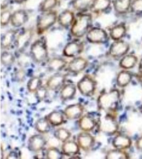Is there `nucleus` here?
Listing matches in <instances>:
<instances>
[{"label":"nucleus","mask_w":142,"mask_h":159,"mask_svg":"<svg viewBox=\"0 0 142 159\" xmlns=\"http://www.w3.org/2000/svg\"><path fill=\"white\" fill-rule=\"evenodd\" d=\"M68 61L64 58L54 57L49 61L47 67L51 71L59 72L64 70L68 65Z\"/></svg>","instance_id":"29"},{"label":"nucleus","mask_w":142,"mask_h":159,"mask_svg":"<svg viewBox=\"0 0 142 159\" xmlns=\"http://www.w3.org/2000/svg\"><path fill=\"white\" fill-rule=\"evenodd\" d=\"M139 72L140 74L142 75V58L140 60L139 65Z\"/></svg>","instance_id":"45"},{"label":"nucleus","mask_w":142,"mask_h":159,"mask_svg":"<svg viewBox=\"0 0 142 159\" xmlns=\"http://www.w3.org/2000/svg\"><path fill=\"white\" fill-rule=\"evenodd\" d=\"M62 1H67V0H62Z\"/></svg>","instance_id":"48"},{"label":"nucleus","mask_w":142,"mask_h":159,"mask_svg":"<svg viewBox=\"0 0 142 159\" xmlns=\"http://www.w3.org/2000/svg\"><path fill=\"white\" fill-rule=\"evenodd\" d=\"M64 154L56 147H50L46 150L45 157L47 159H61L63 158Z\"/></svg>","instance_id":"37"},{"label":"nucleus","mask_w":142,"mask_h":159,"mask_svg":"<svg viewBox=\"0 0 142 159\" xmlns=\"http://www.w3.org/2000/svg\"><path fill=\"white\" fill-rule=\"evenodd\" d=\"M130 11L137 15L142 14V0H132Z\"/></svg>","instance_id":"39"},{"label":"nucleus","mask_w":142,"mask_h":159,"mask_svg":"<svg viewBox=\"0 0 142 159\" xmlns=\"http://www.w3.org/2000/svg\"><path fill=\"white\" fill-rule=\"evenodd\" d=\"M57 4L58 0H43L39 6V11L42 13L52 11Z\"/></svg>","instance_id":"35"},{"label":"nucleus","mask_w":142,"mask_h":159,"mask_svg":"<svg viewBox=\"0 0 142 159\" xmlns=\"http://www.w3.org/2000/svg\"><path fill=\"white\" fill-rule=\"evenodd\" d=\"M130 158V155L125 150L115 148L108 151L105 156L106 159H128Z\"/></svg>","instance_id":"32"},{"label":"nucleus","mask_w":142,"mask_h":159,"mask_svg":"<svg viewBox=\"0 0 142 159\" xmlns=\"http://www.w3.org/2000/svg\"><path fill=\"white\" fill-rule=\"evenodd\" d=\"M77 88L83 96L92 97L97 90V82L91 75L86 74L78 82Z\"/></svg>","instance_id":"6"},{"label":"nucleus","mask_w":142,"mask_h":159,"mask_svg":"<svg viewBox=\"0 0 142 159\" xmlns=\"http://www.w3.org/2000/svg\"><path fill=\"white\" fill-rule=\"evenodd\" d=\"M94 1V0H73L71 6L76 11L83 13L90 10Z\"/></svg>","instance_id":"30"},{"label":"nucleus","mask_w":142,"mask_h":159,"mask_svg":"<svg viewBox=\"0 0 142 159\" xmlns=\"http://www.w3.org/2000/svg\"><path fill=\"white\" fill-rule=\"evenodd\" d=\"M127 31V27L125 23L117 24L110 30V37L113 41L122 39L126 36Z\"/></svg>","instance_id":"23"},{"label":"nucleus","mask_w":142,"mask_h":159,"mask_svg":"<svg viewBox=\"0 0 142 159\" xmlns=\"http://www.w3.org/2000/svg\"><path fill=\"white\" fill-rule=\"evenodd\" d=\"M77 142L82 150L88 151L94 146L95 139L89 132L83 131L77 136Z\"/></svg>","instance_id":"12"},{"label":"nucleus","mask_w":142,"mask_h":159,"mask_svg":"<svg viewBox=\"0 0 142 159\" xmlns=\"http://www.w3.org/2000/svg\"><path fill=\"white\" fill-rule=\"evenodd\" d=\"M66 81V75L57 73L47 80L45 85L50 90L55 91L61 90L65 84Z\"/></svg>","instance_id":"15"},{"label":"nucleus","mask_w":142,"mask_h":159,"mask_svg":"<svg viewBox=\"0 0 142 159\" xmlns=\"http://www.w3.org/2000/svg\"><path fill=\"white\" fill-rule=\"evenodd\" d=\"M130 45L127 42L121 39L111 43L109 49V55L112 58L119 59L127 54L130 50Z\"/></svg>","instance_id":"8"},{"label":"nucleus","mask_w":142,"mask_h":159,"mask_svg":"<svg viewBox=\"0 0 142 159\" xmlns=\"http://www.w3.org/2000/svg\"><path fill=\"white\" fill-rule=\"evenodd\" d=\"M86 39L90 43L104 44L109 41V35L101 28L92 27L86 35Z\"/></svg>","instance_id":"7"},{"label":"nucleus","mask_w":142,"mask_h":159,"mask_svg":"<svg viewBox=\"0 0 142 159\" xmlns=\"http://www.w3.org/2000/svg\"><path fill=\"white\" fill-rule=\"evenodd\" d=\"M53 135L58 141L64 143L70 139L71 133L68 129L64 127H60L55 130Z\"/></svg>","instance_id":"33"},{"label":"nucleus","mask_w":142,"mask_h":159,"mask_svg":"<svg viewBox=\"0 0 142 159\" xmlns=\"http://www.w3.org/2000/svg\"><path fill=\"white\" fill-rule=\"evenodd\" d=\"M113 148L119 150H126L130 148L132 145V141L130 136L123 134H117L112 142Z\"/></svg>","instance_id":"17"},{"label":"nucleus","mask_w":142,"mask_h":159,"mask_svg":"<svg viewBox=\"0 0 142 159\" xmlns=\"http://www.w3.org/2000/svg\"><path fill=\"white\" fill-rule=\"evenodd\" d=\"M42 85V81L38 76H33L28 80L27 88L29 92L35 93Z\"/></svg>","instance_id":"34"},{"label":"nucleus","mask_w":142,"mask_h":159,"mask_svg":"<svg viewBox=\"0 0 142 159\" xmlns=\"http://www.w3.org/2000/svg\"><path fill=\"white\" fill-rule=\"evenodd\" d=\"M78 120L79 127L84 132H91L98 124V121L89 114L83 115Z\"/></svg>","instance_id":"16"},{"label":"nucleus","mask_w":142,"mask_h":159,"mask_svg":"<svg viewBox=\"0 0 142 159\" xmlns=\"http://www.w3.org/2000/svg\"><path fill=\"white\" fill-rule=\"evenodd\" d=\"M92 24L93 16L91 13H79L70 27L71 35L75 38L83 37L92 27Z\"/></svg>","instance_id":"2"},{"label":"nucleus","mask_w":142,"mask_h":159,"mask_svg":"<svg viewBox=\"0 0 142 159\" xmlns=\"http://www.w3.org/2000/svg\"><path fill=\"white\" fill-rule=\"evenodd\" d=\"M18 33L19 30L15 29H10L7 31L1 38V45L2 49H7L12 45L13 43H15Z\"/></svg>","instance_id":"22"},{"label":"nucleus","mask_w":142,"mask_h":159,"mask_svg":"<svg viewBox=\"0 0 142 159\" xmlns=\"http://www.w3.org/2000/svg\"><path fill=\"white\" fill-rule=\"evenodd\" d=\"M29 19V16L25 10H18L12 14L11 25L13 27L20 28L27 22Z\"/></svg>","instance_id":"18"},{"label":"nucleus","mask_w":142,"mask_h":159,"mask_svg":"<svg viewBox=\"0 0 142 159\" xmlns=\"http://www.w3.org/2000/svg\"><path fill=\"white\" fill-rule=\"evenodd\" d=\"M84 50L83 42L74 40L66 44L63 49V55L68 58H75L80 55Z\"/></svg>","instance_id":"9"},{"label":"nucleus","mask_w":142,"mask_h":159,"mask_svg":"<svg viewBox=\"0 0 142 159\" xmlns=\"http://www.w3.org/2000/svg\"><path fill=\"white\" fill-rule=\"evenodd\" d=\"M33 36L32 29H27L22 30L17 34L15 45L18 51H24L29 45Z\"/></svg>","instance_id":"10"},{"label":"nucleus","mask_w":142,"mask_h":159,"mask_svg":"<svg viewBox=\"0 0 142 159\" xmlns=\"http://www.w3.org/2000/svg\"><path fill=\"white\" fill-rule=\"evenodd\" d=\"M139 59L135 55L127 54L120 58L119 65L124 70H130L133 69L137 65Z\"/></svg>","instance_id":"24"},{"label":"nucleus","mask_w":142,"mask_h":159,"mask_svg":"<svg viewBox=\"0 0 142 159\" xmlns=\"http://www.w3.org/2000/svg\"><path fill=\"white\" fill-rule=\"evenodd\" d=\"M12 13L9 10H3L1 13V25L2 27L7 25L11 22Z\"/></svg>","instance_id":"38"},{"label":"nucleus","mask_w":142,"mask_h":159,"mask_svg":"<svg viewBox=\"0 0 142 159\" xmlns=\"http://www.w3.org/2000/svg\"><path fill=\"white\" fill-rule=\"evenodd\" d=\"M57 11H51L43 12L38 16L36 21V31L37 34H42L52 27L57 21Z\"/></svg>","instance_id":"5"},{"label":"nucleus","mask_w":142,"mask_h":159,"mask_svg":"<svg viewBox=\"0 0 142 159\" xmlns=\"http://www.w3.org/2000/svg\"><path fill=\"white\" fill-rule=\"evenodd\" d=\"M135 147L136 150L142 152V136L140 137L135 142Z\"/></svg>","instance_id":"42"},{"label":"nucleus","mask_w":142,"mask_h":159,"mask_svg":"<svg viewBox=\"0 0 142 159\" xmlns=\"http://www.w3.org/2000/svg\"><path fill=\"white\" fill-rule=\"evenodd\" d=\"M140 111L142 114V104L140 106Z\"/></svg>","instance_id":"47"},{"label":"nucleus","mask_w":142,"mask_h":159,"mask_svg":"<svg viewBox=\"0 0 142 159\" xmlns=\"http://www.w3.org/2000/svg\"><path fill=\"white\" fill-rule=\"evenodd\" d=\"M46 143L47 141L42 134H35L28 140V149L31 152H39L44 148Z\"/></svg>","instance_id":"13"},{"label":"nucleus","mask_w":142,"mask_h":159,"mask_svg":"<svg viewBox=\"0 0 142 159\" xmlns=\"http://www.w3.org/2000/svg\"><path fill=\"white\" fill-rule=\"evenodd\" d=\"M131 2L132 0H113L112 4L114 10L119 15H124L130 10Z\"/></svg>","instance_id":"26"},{"label":"nucleus","mask_w":142,"mask_h":159,"mask_svg":"<svg viewBox=\"0 0 142 159\" xmlns=\"http://www.w3.org/2000/svg\"><path fill=\"white\" fill-rule=\"evenodd\" d=\"M11 0H1L0 4H1V8L2 10L6 9V8L9 5L10 2Z\"/></svg>","instance_id":"43"},{"label":"nucleus","mask_w":142,"mask_h":159,"mask_svg":"<svg viewBox=\"0 0 142 159\" xmlns=\"http://www.w3.org/2000/svg\"><path fill=\"white\" fill-rule=\"evenodd\" d=\"M46 118L53 126H59L63 124L64 121V112L58 110H53L45 116Z\"/></svg>","instance_id":"27"},{"label":"nucleus","mask_w":142,"mask_h":159,"mask_svg":"<svg viewBox=\"0 0 142 159\" xmlns=\"http://www.w3.org/2000/svg\"><path fill=\"white\" fill-rule=\"evenodd\" d=\"M77 85L73 83L65 84L60 90V97L63 101H67L74 98L76 93Z\"/></svg>","instance_id":"21"},{"label":"nucleus","mask_w":142,"mask_h":159,"mask_svg":"<svg viewBox=\"0 0 142 159\" xmlns=\"http://www.w3.org/2000/svg\"><path fill=\"white\" fill-rule=\"evenodd\" d=\"M88 65V60L81 56L73 58L68 64L67 70L73 74H78L85 70Z\"/></svg>","instance_id":"14"},{"label":"nucleus","mask_w":142,"mask_h":159,"mask_svg":"<svg viewBox=\"0 0 142 159\" xmlns=\"http://www.w3.org/2000/svg\"><path fill=\"white\" fill-rule=\"evenodd\" d=\"M133 79V74L130 71L124 70L119 72L116 78L117 86L124 88L130 84Z\"/></svg>","instance_id":"25"},{"label":"nucleus","mask_w":142,"mask_h":159,"mask_svg":"<svg viewBox=\"0 0 142 159\" xmlns=\"http://www.w3.org/2000/svg\"><path fill=\"white\" fill-rule=\"evenodd\" d=\"M30 55L32 60L36 63H42L48 60L49 52L45 37L36 40L31 44Z\"/></svg>","instance_id":"3"},{"label":"nucleus","mask_w":142,"mask_h":159,"mask_svg":"<svg viewBox=\"0 0 142 159\" xmlns=\"http://www.w3.org/2000/svg\"><path fill=\"white\" fill-rule=\"evenodd\" d=\"M75 19L74 13L69 10H65L58 15L57 21L62 27L68 28L71 27Z\"/></svg>","instance_id":"20"},{"label":"nucleus","mask_w":142,"mask_h":159,"mask_svg":"<svg viewBox=\"0 0 142 159\" xmlns=\"http://www.w3.org/2000/svg\"><path fill=\"white\" fill-rule=\"evenodd\" d=\"M52 125L45 117H41L37 120L35 123V129L40 134H46L51 130Z\"/></svg>","instance_id":"31"},{"label":"nucleus","mask_w":142,"mask_h":159,"mask_svg":"<svg viewBox=\"0 0 142 159\" xmlns=\"http://www.w3.org/2000/svg\"><path fill=\"white\" fill-rule=\"evenodd\" d=\"M49 89L46 85H42L41 87L37 89V90L35 92V97L37 99L40 100H43L47 98L48 95Z\"/></svg>","instance_id":"40"},{"label":"nucleus","mask_w":142,"mask_h":159,"mask_svg":"<svg viewBox=\"0 0 142 159\" xmlns=\"http://www.w3.org/2000/svg\"><path fill=\"white\" fill-rule=\"evenodd\" d=\"M97 126L100 132L107 136L115 135L119 129L118 122L111 113H107L100 118Z\"/></svg>","instance_id":"4"},{"label":"nucleus","mask_w":142,"mask_h":159,"mask_svg":"<svg viewBox=\"0 0 142 159\" xmlns=\"http://www.w3.org/2000/svg\"><path fill=\"white\" fill-rule=\"evenodd\" d=\"M18 153L15 151H11L9 154L7 155L6 159H19Z\"/></svg>","instance_id":"44"},{"label":"nucleus","mask_w":142,"mask_h":159,"mask_svg":"<svg viewBox=\"0 0 142 159\" xmlns=\"http://www.w3.org/2000/svg\"><path fill=\"white\" fill-rule=\"evenodd\" d=\"M15 3L17 4L23 3L24 2H26L27 0H13Z\"/></svg>","instance_id":"46"},{"label":"nucleus","mask_w":142,"mask_h":159,"mask_svg":"<svg viewBox=\"0 0 142 159\" xmlns=\"http://www.w3.org/2000/svg\"><path fill=\"white\" fill-rule=\"evenodd\" d=\"M26 73L25 71L23 69H20L17 70L16 73V77L17 80L19 81H22L25 78Z\"/></svg>","instance_id":"41"},{"label":"nucleus","mask_w":142,"mask_h":159,"mask_svg":"<svg viewBox=\"0 0 142 159\" xmlns=\"http://www.w3.org/2000/svg\"><path fill=\"white\" fill-rule=\"evenodd\" d=\"M16 58L12 53L7 51H4L1 56V61L2 65L5 66H10L15 63Z\"/></svg>","instance_id":"36"},{"label":"nucleus","mask_w":142,"mask_h":159,"mask_svg":"<svg viewBox=\"0 0 142 159\" xmlns=\"http://www.w3.org/2000/svg\"><path fill=\"white\" fill-rule=\"evenodd\" d=\"M120 97L121 94L118 89H111L102 92L97 99V108L107 113L115 112L118 108Z\"/></svg>","instance_id":"1"},{"label":"nucleus","mask_w":142,"mask_h":159,"mask_svg":"<svg viewBox=\"0 0 142 159\" xmlns=\"http://www.w3.org/2000/svg\"><path fill=\"white\" fill-rule=\"evenodd\" d=\"M84 106L80 103L68 105L65 108L64 114L66 119L70 120L79 119L84 115Z\"/></svg>","instance_id":"11"},{"label":"nucleus","mask_w":142,"mask_h":159,"mask_svg":"<svg viewBox=\"0 0 142 159\" xmlns=\"http://www.w3.org/2000/svg\"><path fill=\"white\" fill-rule=\"evenodd\" d=\"M112 3V0H94L90 10L95 14L104 12L109 9Z\"/></svg>","instance_id":"28"},{"label":"nucleus","mask_w":142,"mask_h":159,"mask_svg":"<svg viewBox=\"0 0 142 159\" xmlns=\"http://www.w3.org/2000/svg\"><path fill=\"white\" fill-rule=\"evenodd\" d=\"M80 148L77 141L68 140L63 143L61 151L64 156L73 157L77 156L80 152Z\"/></svg>","instance_id":"19"}]
</instances>
